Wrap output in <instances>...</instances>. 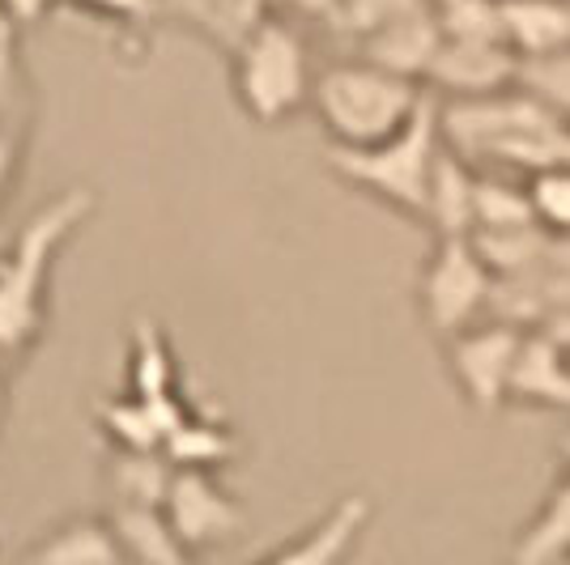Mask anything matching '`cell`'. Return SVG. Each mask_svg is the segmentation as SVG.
Segmentation results:
<instances>
[{
    "label": "cell",
    "instance_id": "obj_14",
    "mask_svg": "<svg viewBox=\"0 0 570 565\" xmlns=\"http://www.w3.org/2000/svg\"><path fill=\"white\" fill-rule=\"evenodd\" d=\"M439 48H443V34H439L434 13L426 9V13H417V18H404V22H396V26H383V30H375L371 39L354 43V56L426 86V72H430V65H434V56H439Z\"/></svg>",
    "mask_w": 570,
    "mask_h": 565
},
{
    "label": "cell",
    "instance_id": "obj_1",
    "mask_svg": "<svg viewBox=\"0 0 570 565\" xmlns=\"http://www.w3.org/2000/svg\"><path fill=\"white\" fill-rule=\"evenodd\" d=\"M98 212V191L72 184L26 217L0 251V354L13 366L43 345L51 328V281L72 238Z\"/></svg>",
    "mask_w": 570,
    "mask_h": 565
},
{
    "label": "cell",
    "instance_id": "obj_4",
    "mask_svg": "<svg viewBox=\"0 0 570 565\" xmlns=\"http://www.w3.org/2000/svg\"><path fill=\"white\" fill-rule=\"evenodd\" d=\"M439 153H443V128H439L434 95L404 132L371 145V149H328L324 145V162L345 188L371 196L375 205L401 212L417 226L426 221L430 175H434Z\"/></svg>",
    "mask_w": 570,
    "mask_h": 565
},
{
    "label": "cell",
    "instance_id": "obj_8",
    "mask_svg": "<svg viewBox=\"0 0 570 565\" xmlns=\"http://www.w3.org/2000/svg\"><path fill=\"white\" fill-rule=\"evenodd\" d=\"M520 86V56L507 43H448L426 72V90L439 102L499 98Z\"/></svg>",
    "mask_w": 570,
    "mask_h": 565
},
{
    "label": "cell",
    "instance_id": "obj_5",
    "mask_svg": "<svg viewBox=\"0 0 570 565\" xmlns=\"http://www.w3.org/2000/svg\"><path fill=\"white\" fill-rule=\"evenodd\" d=\"M494 294H499V272L481 256L476 238H430L413 298H417L422 328L439 345L481 319H490Z\"/></svg>",
    "mask_w": 570,
    "mask_h": 565
},
{
    "label": "cell",
    "instance_id": "obj_17",
    "mask_svg": "<svg viewBox=\"0 0 570 565\" xmlns=\"http://www.w3.org/2000/svg\"><path fill=\"white\" fill-rule=\"evenodd\" d=\"M570 562V468L549 485L546 502L532 511L511 544L507 565H567Z\"/></svg>",
    "mask_w": 570,
    "mask_h": 565
},
{
    "label": "cell",
    "instance_id": "obj_6",
    "mask_svg": "<svg viewBox=\"0 0 570 565\" xmlns=\"http://www.w3.org/2000/svg\"><path fill=\"white\" fill-rule=\"evenodd\" d=\"M528 331L532 328L490 315V319H481V324L439 345L455 396L464 408H473L476 417H494L499 408L511 404V383H515V366H520Z\"/></svg>",
    "mask_w": 570,
    "mask_h": 565
},
{
    "label": "cell",
    "instance_id": "obj_24",
    "mask_svg": "<svg viewBox=\"0 0 570 565\" xmlns=\"http://www.w3.org/2000/svg\"><path fill=\"white\" fill-rule=\"evenodd\" d=\"M426 9H430V0H336V13H333V22H328V30H336V34L350 39V43H362V39H371L383 26L417 18V13H426Z\"/></svg>",
    "mask_w": 570,
    "mask_h": 565
},
{
    "label": "cell",
    "instance_id": "obj_23",
    "mask_svg": "<svg viewBox=\"0 0 570 565\" xmlns=\"http://www.w3.org/2000/svg\"><path fill=\"white\" fill-rule=\"evenodd\" d=\"M537 226L523 184H507L499 175H476V235H502V230H528Z\"/></svg>",
    "mask_w": 570,
    "mask_h": 565
},
{
    "label": "cell",
    "instance_id": "obj_28",
    "mask_svg": "<svg viewBox=\"0 0 570 565\" xmlns=\"http://www.w3.org/2000/svg\"><path fill=\"white\" fill-rule=\"evenodd\" d=\"M167 22L188 26L191 34H205V18H209V0H163Z\"/></svg>",
    "mask_w": 570,
    "mask_h": 565
},
{
    "label": "cell",
    "instance_id": "obj_20",
    "mask_svg": "<svg viewBox=\"0 0 570 565\" xmlns=\"http://www.w3.org/2000/svg\"><path fill=\"white\" fill-rule=\"evenodd\" d=\"M523 196L541 235L570 238V158L523 175Z\"/></svg>",
    "mask_w": 570,
    "mask_h": 565
},
{
    "label": "cell",
    "instance_id": "obj_10",
    "mask_svg": "<svg viewBox=\"0 0 570 565\" xmlns=\"http://www.w3.org/2000/svg\"><path fill=\"white\" fill-rule=\"evenodd\" d=\"M124 370H128V396H141V400H184V361L170 345L167 328L149 315H137L132 328H128V357H124Z\"/></svg>",
    "mask_w": 570,
    "mask_h": 565
},
{
    "label": "cell",
    "instance_id": "obj_2",
    "mask_svg": "<svg viewBox=\"0 0 570 565\" xmlns=\"http://www.w3.org/2000/svg\"><path fill=\"white\" fill-rule=\"evenodd\" d=\"M430 90L401 72H387L371 60H333L315 77L311 116L320 123L328 149H371L404 132L422 116Z\"/></svg>",
    "mask_w": 570,
    "mask_h": 565
},
{
    "label": "cell",
    "instance_id": "obj_13",
    "mask_svg": "<svg viewBox=\"0 0 570 565\" xmlns=\"http://www.w3.org/2000/svg\"><path fill=\"white\" fill-rule=\"evenodd\" d=\"M22 565H128L107 515H69L22 553Z\"/></svg>",
    "mask_w": 570,
    "mask_h": 565
},
{
    "label": "cell",
    "instance_id": "obj_27",
    "mask_svg": "<svg viewBox=\"0 0 570 565\" xmlns=\"http://www.w3.org/2000/svg\"><path fill=\"white\" fill-rule=\"evenodd\" d=\"M273 13H285L294 22H333L336 13V0H268Z\"/></svg>",
    "mask_w": 570,
    "mask_h": 565
},
{
    "label": "cell",
    "instance_id": "obj_15",
    "mask_svg": "<svg viewBox=\"0 0 570 565\" xmlns=\"http://www.w3.org/2000/svg\"><path fill=\"white\" fill-rule=\"evenodd\" d=\"M128 565H196L163 506H107L102 511Z\"/></svg>",
    "mask_w": 570,
    "mask_h": 565
},
{
    "label": "cell",
    "instance_id": "obj_11",
    "mask_svg": "<svg viewBox=\"0 0 570 565\" xmlns=\"http://www.w3.org/2000/svg\"><path fill=\"white\" fill-rule=\"evenodd\" d=\"M511 404L570 413V345L562 336L528 331L520 366H515V383H511Z\"/></svg>",
    "mask_w": 570,
    "mask_h": 565
},
{
    "label": "cell",
    "instance_id": "obj_31",
    "mask_svg": "<svg viewBox=\"0 0 570 565\" xmlns=\"http://www.w3.org/2000/svg\"><path fill=\"white\" fill-rule=\"evenodd\" d=\"M567 565H570V562H567Z\"/></svg>",
    "mask_w": 570,
    "mask_h": 565
},
{
    "label": "cell",
    "instance_id": "obj_22",
    "mask_svg": "<svg viewBox=\"0 0 570 565\" xmlns=\"http://www.w3.org/2000/svg\"><path fill=\"white\" fill-rule=\"evenodd\" d=\"M65 4H69V9H81L86 18H98V22L116 26L128 56H137V51L149 43L154 26L167 22L163 0H65Z\"/></svg>",
    "mask_w": 570,
    "mask_h": 565
},
{
    "label": "cell",
    "instance_id": "obj_30",
    "mask_svg": "<svg viewBox=\"0 0 570 565\" xmlns=\"http://www.w3.org/2000/svg\"><path fill=\"white\" fill-rule=\"evenodd\" d=\"M562 468H570V438L562 443Z\"/></svg>",
    "mask_w": 570,
    "mask_h": 565
},
{
    "label": "cell",
    "instance_id": "obj_18",
    "mask_svg": "<svg viewBox=\"0 0 570 565\" xmlns=\"http://www.w3.org/2000/svg\"><path fill=\"white\" fill-rule=\"evenodd\" d=\"M238 455H243V443H238V429L226 417H214L205 408L191 404L184 413V422L170 429L167 438V459L175 468H191V472H222L230 468Z\"/></svg>",
    "mask_w": 570,
    "mask_h": 565
},
{
    "label": "cell",
    "instance_id": "obj_12",
    "mask_svg": "<svg viewBox=\"0 0 570 565\" xmlns=\"http://www.w3.org/2000/svg\"><path fill=\"white\" fill-rule=\"evenodd\" d=\"M476 170L469 158H460L452 145H443L426 196L430 238H473L476 235Z\"/></svg>",
    "mask_w": 570,
    "mask_h": 565
},
{
    "label": "cell",
    "instance_id": "obj_7",
    "mask_svg": "<svg viewBox=\"0 0 570 565\" xmlns=\"http://www.w3.org/2000/svg\"><path fill=\"white\" fill-rule=\"evenodd\" d=\"M167 518L170 527L179 532V541L191 548V557L235 544L247 532V511L222 480V472H191L175 468L167 494Z\"/></svg>",
    "mask_w": 570,
    "mask_h": 565
},
{
    "label": "cell",
    "instance_id": "obj_9",
    "mask_svg": "<svg viewBox=\"0 0 570 565\" xmlns=\"http://www.w3.org/2000/svg\"><path fill=\"white\" fill-rule=\"evenodd\" d=\"M375 518L371 494H345L336 497L324 515L311 523L307 532H298L294 541L277 544L268 557L252 565H345L362 544L366 527Z\"/></svg>",
    "mask_w": 570,
    "mask_h": 565
},
{
    "label": "cell",
    "instance_id": "obj_19",
    "mask_svg": "<svg viewBox=\"0 0 570 565\" xmlns=\"http://www.w3.org/2000/svg\"><path fill=\"white\" fill-rule=\"evenodd\" d=\"M175 464L163 450H107L102 489L107 506H167Z\"/></svg>",
    "mask_w": 570,
    "mask_h": 565
},
{
    "label": "cell",
    "instance_id": "obj_26",
    "mask_svg": "<svg viewBox=\"0 0 570 565\" xmlns=\"http://www.w3.org/2000/svg\"><path fill=\"white\" fill-rule=\"evenodd\" d=\"M22 162H26V141L18 132H0V209H4L9 191L18 188Z\"/></svg>",
    "mask_w": 570,
    "mask_h": 565
},
{
    "label": "cell",
    "instance_id": "obj_29",
    "mask_svg": "<svg viewBox=\"0 0 570 565\" xmlns=\"http://www.w3.org/2000/svg\"><path fill=\"white\" fill-rule=\"evenodd\" d=\"M13 361L0 354V438H4V422H9V387H13Z\"/></svg>",
    "mask_w": 570,
    "mask_h": 565
},
{
    "label": "cell",
    "instance_id": "obj_21",
    "mask_svg": "<svg viewBox=\"0 0 570 565\" xmlns=\"http://www.w3.org/2000/svg\"><path fill=\"white\" fill-rule=\"evenodd\" d=\"M448 43H502V0H430Z\"/></svg>",
    "mask_w": 570,
    "mask_h": 565
},
{
    "label": "cell",
    "instance_id": "obj_16",
    "mask_svg": "<svg viewBox=\"0 0 570 565\" xmlns=\"http://www.w3.org/2000/svg\"><path fill=\"white\" fill-rule=\"evenodd\" d=\"M502 43L520 60L570 56V0H502Z\"/></svg>",
    "mask_w": 570,
    "mask_h": 565
},
{
    "label": "cell",
    "instance_id": "obj_25",
    "mask_svg": "<svg viewBox=\"0 0 570 565\" xmlns=\"http://www.w3.org/2000/svg\"><path fill=\"white\" fill-rule=\"evenodd\" d=\"M60 4L65 0H0V26H9V30H35Z\"/></svg>",
    "mask_w": 570,
    "mask_h": 565
},
{
    "label": "cell",
    "instance_id": "obj_3",
    "mask_svg": "<svg viewBox=\"0 0 570 565\" xmlns=\"http://www.w3.org/2000/svg\"><path fill=\"white\" fill-rule=\"evenodd\" d=\"M226 65H230V95L238 111L256 128H282L311 111L315 77L324 69L315 60L303 22L285 13H268L252 34H243L226 51Z\"/></svg>",
    "mask_w": 570,
    "mask_h": 565
}]
</instances>
